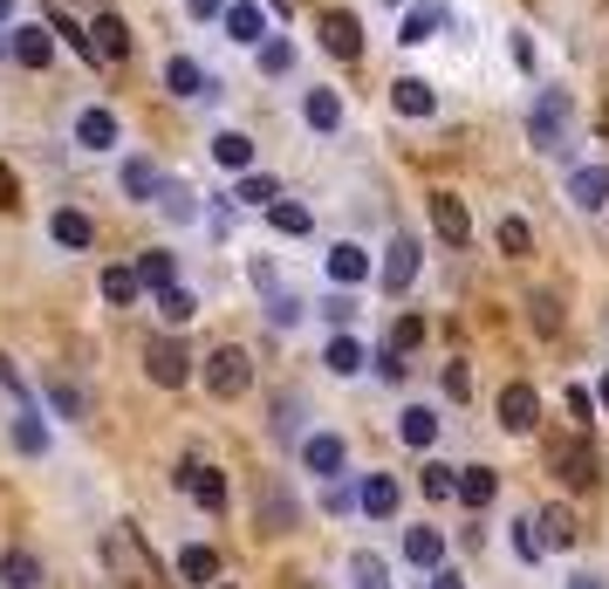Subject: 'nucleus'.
<instances>
[{
  "label": "nucleus",
  "mask_w": 609,
  "mask_h": 589,
  "mask_svg": "<svg viewBox=\"0 0 609 589\" xmlns=\"http://www.w3.org/2000/svg\"><path fill=\"white\" fill-rule=\"evenodd\" d=\"M514 556H520V562H541V556H548V541H541L535 515H527V521H514Z\"/></svg>",
  "instance_id": "obj_42"
},
{
  "label": "nucleus",
  "mask_w": 609,
  "mask_h": 589,
  "mask_svg": "<svg viewBox=\"0 0 609 589\" xmlns=\"http://www.w3.org/2000/svg\"><path fill=\"white\" fill-rule=\"evenodd\" d=\"M494 494H500V480L486 466H459V500L466 507H494Z\"/></svg>",
  "instance_id": "obj_26"
},
{
  "label": "nucleus",
  "mask_w": 609,
  "mask_h": 589,
  "mask_svg": "<svg viewBox=\"0 0 609 589\" xmlns=\"http://www.w3.org/2000/svg\"><path fill=\"white\" fill-rule=\"evenodd\" d=\"M404 562H418L425 576L445 562V535L438 528H404Z\"/></svg>",
  "instance_id": "obj_19"
},
{
  "label": "nucleus",
  "mask_w": 609,
  "mask_h": 589,
  "mask_svg": "<svg viewBox=\"0 0 609 589\" xmlns=\"http://www.w3.org/2000/svg\"><path fill=\"white\" fill-rule=\"evenodd\" d=\"M75 144H83V151H110V144H116V116L90 103L83 116H75Z\"/></svg>",
  "instance_id": "obj_21"
},
{
  "label": "nucleus",
  "mask_w": 609,
  "mask_h": 589,
  "mask_svg": "<svg viewBox=\"0 0 609 589\" xmlns=\"http://www.w3.org/2000/svg\"><path fill=\"white\" fill-rule=\"evenodd\" d=\"M158 206H165V220H199V206H192L185 185H165V192H158Z\"/></svg>",
  "instance_id": "obj_45"
},
{
  "label": "nucleus",
  "mask_w": 609,
  "mask_h": 589,
  "mask_svg": "<svg viewBox=\"0 0 609 589\" xmlns=\"http://www.w3.org/2000/svg\"><path fill=\"white\" fill-rule=\"evenodd\" d=\"M432 226H438L445 247H466V241H473V220H466V200H459V192H432Z\"/></svg>",
  "instance_id": "obj_4"
},
{
  "label": "nucleus",
  "mask_w": 609,
  "mask_h": 589,
  "mask_svg": "<svg viewBox=\"0 0 609 589\" xmlns=\"http://www.w3.org/2000/svg\"><path fill=\"white\" fill-rule=\"evenodd\" d=\"M261 69H267V75H288V69H295V49L274 34V42H261Z\"/></svg>",
  "instance_id": "obj_46"
},
{
  "label": "nucleus",
  "mask_w": 609,
  "mask_h": 589,
  "mask_svg": "<svg viewBox=\"0 0 609 589\" xmlns=\"http://www.w3.org/2000/svg\"><path fill=\"white\" fill-rule=\"evenodd\" d=\"M438 21H445V8H438V0H418V8L404 14V34H397V42H404V49L432 42V34H438Z\"/></svg>",
  "instance_id": "obj_24"
},
{
  "label": "nucleus",
  "mask_w": 609,
  "mask_h": 589,
  "mask_svg": "<svg viewBox=\"0 0 609 589\" xmlns=\"http://www.w3.org/2000/svg\"><path fill=\"white\" fill-rule=\"evenodd\" d=\"M418 487H425V500H453V494H459V466H445V459H432L425 474H418Z\"/></svg>",
  "instance_id": "obj_36"
},
{
  "label": "nucleus",
  "mask_w": 609,
  "mask_h": 589,
  "mask_svg": "<svg viewBox=\"0 0 609 589\" xmlns=\"http://www.w3.org/2000/svg\"><path fill=\"white\" fill-rule=\"evenodd\" d=\"M390 103H397V116H438V90L418 83V75H397V83H390Z\"/></svg>",
  "instance_id": "obj_14"
},
{
  "label": "nucleus",
  "mask_w": 609,
  "mask_h": 589,
  "mask_svg": "<svg viewBox=\"0 0 609 589\" xmlns=\"http://www.w3.org/2000/svg\"><path fill=\"white\" fill-rule=\"evenodd\" d=\"M90 49H97L103 62H124V55H131V28L116 21V14H97V21H90Z\"/></svg>",
  "instance_id": "obj_15"
},
{
  "label": "nucleus",
  "mask_w": 609,
  "mask_h": 589,
  "mask_svg": "<svg viewBox=\"0 0 609 589\" xmlns=\"http://www.w3.org/2000/svg\"><path fill=\"white\" fill-rule=\"evenodd\" d=\"M14 446L21 453H49V425H42V412H34V405L14 418Z\"/></svg>",
  "instance_id": "obj_40"
},
{
  "label": "nucleus",
  "mask_w": 609,
  "mask_h": 589,
  "mask_svg": "<svg viewBox=\"0 0 609 589\" xmlns=\"http://www.w3.org/2000/svg\"><path fill=\"white\" fill-rule=\"evenodd\" d=\"M49 233H55V247H69V254L97 247V220H90V213H75V206H62V213L49 220Z\"/></svg>",
  "instance_id": "obj_13"
},
{
  "label": "nucleus",
  "mask_w": 609,
  "mask_h": 589,
  "mask_svg": "<svg viewBox=\"0 0 609 589\" xmlns=\"http://www.w3.org/2000/svg\"><path fill=\"white\" fill-rule=\"evenodd\" d=\"M363 274H371V254H363L356 241H343V247H329V282H343V288H356Z\"/></svg>",
  "instance_id": "obj_23"
},
{
  "label": "nucleus",
  "mask_w": 609,
  "mask_h": 589,
  "mask_svg": "<svg viewBox=\"0 0 609 589\" xmlns=\"http://www.w3.org/2000/svg\"><path fill=\"white\" fill-rule=\"evenodd\" d=\"M179 487H185L199 507H206V515H220V507H226V480H220V466H199V459H185V466H179Z\"/></svg>",
  "instance_id": "obj_6"
},
{
  "label": "nucleus",
  "mask_w": 609,
  "mask_h": 589,
  "mask_svg": "<svg viewBox=\"0 0 609 589\" xmlns=\"http://www.w3.org/2000/svg\"><path fill=\"white\" fill-rule=\"evenodd\" d=\"M397 439L412 446V453H425V446L438 439V412H432V405H404V412H397Z\"/></svg>",
  "instance_id": "obj_16"
},
{
  "label": "nucleus",
  "mask_w": 609,
  "mask_h": 589,
  "mask_svg": "<svg viewBox=\"0 0 609 589\" xmlns=\"http://www.w3.org/2000/svg\"><path fill=\"white\" fill-rule=\"evenodd\" d=\"M445 398H453V405H466V398H473V377H466V364H445Z\"/></svg>",
  "instance_id": "obj_49"
},
{
  "label": "nucleus",
  "mask_w": 609,
  "mask_h": 589,
  "mask_svg": "<svg viewBox=\"0 0 609 589\" xmlns=\"http://www.w3.org/2000/svg\"><path fill=\"white\" fill-rule=\"evenodd\" d=\"M233 200H240V206H274V200H281V185H274L267 172H247V179H240V192H233Z\"/></svg>",
  "instance_id": "obj_41"
},
{
  "label": "nucleus",
  "mask_w": 609,
  "mask_h": 589,
  "mask_svg": "<svg viewBox=\"0 0 609 589\" xmlns=\"http://www.w3.org/2000/svg\"><path fill=\"white\" fill-rule=\"evenodd\" d=\"M548 459H555V474L576 487V494H582V487H596V474H602V466H596V446H589V431H582V439H561Z\"/></svg>",
  "instance_id": "obj_3"
},
{
  "label": "nucleus",
  "mask_w": 609,
  "mask_h": 589,
  "mask_svg": "<svg viewBox=\"0 0 609 589\" xmlns=\"http://www.w3.org/2000/svg\"><path fill=\"white\" fill-rule=\"evenodd\" d=\"M568 412H576V425L582 431H596V398H589V390L576 384V390H568Z\"/></svg>",
  "instance_id": "obj_50"
},
{
  "label": "nucleus",
  "mask_w": 609,
  "mask_h": 589,
  "mask_svg": "<svg viewBox=\"0 0 609 589\" xmlns=\"http://www.w3.org/2000/svg\"><path fill=\"white\" fill-rule=\"evenodd\" d=\"M158 316H165L172 329H179V323H192V316H199V295H192V288H179V282H172V288H158Z\"/></svg>",
  "instance_id": "obj_32"
},
{
  "label": "nucleus",
  "mask_w": 609,
  "mask_h": 589,
  "mask_svg": "<svg viewBox=\"0 0 609 589\" xmlns=\"http://www.w3.org/2000/svg\"><path fill=\"white\" fill-rule=\"evenodd\" d=\"M527 308H535V329H561V308H555V295H535Z\"/></svg>",
  "instance_id": "obj_51"
},
{
  "label": "nucleus",
  "mask_w": 609,
  "mask_h": 589,
  "mask_svg": "<svg viewBox=\"0 0 609 589\" xmlns=\"http://www.w3.org/2000/svg\"><path fill=\"white\" fill-rule=\"evenodd\" d=\"M535 528H541V541L548 548H576V515H568V507H548V515H535Z\"/></svg>",
  "instance_id": "obj_29"
},
{
  "label": "nucleus",
  "mask_w": 609,
  "mask_h": 589,
  "mask_svg": "<svg viewBox=\"0 0 609 589\" xmlns=\"http://www.w3.org/2000/svg\"><path fill=\"white\" fill-rule=\"evenodd\" d=\"M124 192H131V200H158V192H165V179H158L151 159H124Z\"/></svg>",
  "instance_id": "obj_30"
},
{
  "label": "nucleus",
  "mask_w": 609,
  "mask_h": 589,
  "mask_svg": "<svg viewBox=\"0 0 609 589\" xmlns=\"http://www.w3.org/2000/svg\"><path fill=\"white\" fill-rule=\"evenodd\" d=\"M8 8H14V0H0V21H8Z\"/></svg>",
  "instance_id": "obj_58"
},
{
  "label": "nucleus",
  "mask_w": 609,
  "mask_h": 589,
  "mask_svg": "<svg viewBox=\"0 0 609 589\" xmlns=\"http://www.w3.org/2000/svg\"><path fill=\"white\" fill-rule=\"evenodd\" d=\"M349 582L356 589H390V562L371 556V548H356V556H349Z\"/></svg>",
  "instance_id": "obj_28"
},
{
  "label": "nucleus",
  "mask_w": 609,
  "mask_h": 589,
  "mask_svg": "<svg viewBox=\"0 0 609 589\" xmlns=\"http://www.w3.org/2000/svg\"><path fill=\"white\" fill-rule=\"evenodd\" d=\"M500 425H507V431H535V425H541L535 384H507V390H500Z\"/></svg>",
  "instance_id": "obj_10"
},
{
  "label": "nucleus",
  "mask_w": 609,
  "mask_h": 589,
  "mask_svg": "<svg viewBox=\"0 0 609 589\" xmlns=\"http://www.w3.org/2000/svg\"><path fill=\"white\" fill-rule=\"evenodd\" d=\"M322 49H329L336 62H356V55H363V28H356V14H343V8L322 14Z\"/></svg>",
  "instance_id": "obj_8"
},
{
  "label": "nucleus",
  "mask_w": 609,
  "mask_h": 589,
  "mask_svg": "<svg viewBox=\"0 0 609 589\" xmlns=\"http://www.w3.org/2000/svg\"><path fill=\"white\" fill-rule=\"evenodd\" d=\"M8 206H21V179L0 165V213H8Z\"/></svg>",
  "instance_id": "obj_54"
},
{
  "label": "nucleus",
  "mask_w": 609,
  "mask_h": 589,
  "mask_svg": "<svg viewBox=\"0 0 609 589\" xmlns=\"http://www.w3.org/2000/svg\"><path fill=\"white\" fill-rule=\"evenodd\" d=\"M596 398H602V412H609V370H602V384H596Z\"/></svg>",
  "instance_id": "obj_57"
},
{
  "label": "nucleus",
  "mask_w": 609,
  "mask_h": 589,
  "mask_svg": "<svg viewBox=\"0 0 609 589\" xmlns=\"http://www.w3.org/2000/svg\"><path fill=\"white\" fill-rule=\"evenodd\" d=\"M302 116L315 131H336L343 124V103H336V90H308V103H302Z\"/></svg>",
  "instance_id": "obj_34"
},
{
  "label": "nucleus",
  "mask_w": 609,
  "mask_h": 589,
  "mask_svg": "<svg viewBox=\"0 0 609 589\" xmlns=\"http://www.w3.org/2000/svg\"><path fill=\"white\" fill-rule=\"evenodd\" d=\"M343 439H336V431H308V439H302V466H308V474L315 480H343Z\"/></svg>",
  "instance_id": "obj_5"
},
{
  "label": "nucleus",
  "mask_w": 609,
  "mask_h": 589,
  "mask_svg": "<svg viewBox=\"0 0 609 589\" xmlns=\"http://www.w3.org/2000/svg\"><path fill=\"white\" fill-rule=\"evenodd\" d=\"M527 138L535 151H568V90H541L527 110Z\"/></svg>",
  "instance_id": "obj_1"
},
{
  "label": "nucleus",
  "mask_w": 609,
  "mask_h": 589,
  "mask_svg": "<svg viewBox=\"0 0 609 589\" xmlns=\"http://www.w3.org/2000/svg\"><path fill=\"white\" fill-rule=\"evenodd\" d=\"M322 364H329V377H356V370H363V343H356V336H329Z\"/></svg>",
  "instance_id": "obj_27"
},
{
  "label": "nucleus",
  "mask_w": 609,
  "mask_h": 589,
  "mask_svg": "<svg viewBox=\"0 0 609 589\" xmlns=\"http://www.w3.org/2000/svg\"><path fill=\"white\" fill-rule=\"evenodd\" d=\"M226 8H220V0H192V21H220Z\"/></svg>",
  "instance_id": "obj_55"
},
{
  "label": "nucleus",
  "mask_w": 609,
  "mask_h": 589,
  "mask_svg": "<svg viewBox=\"0 0 609 589\" xmlns=\"http://www.w3.org/2000/svg\"><path fill=\"white\" fill-rule=\"evenodd\" d=\"M172 274H179V261H172L165 247H151V254L138 261V282H144V288H172Z\"/></svg>",
  "instance_id": "obj_38"
},
{
  "label": "nucleus",
  "mask_w": 609,
  "mask_h": 589,
  "mask_svg": "<svg viewBox=\"0 0 609 589\" xmlns=\"http://www.w3.org/2000/svg\"><path fill=\"white\" fill-rule=\"evenodd\" d=\"M213 159H220L226 172H247V165H254V138H240V131H220V138H213Z\"/></svg>",
  "instance_id": "obj_31"
},
{
  "label": "nucleus",
  "mask_w": 609,
  "mask_h": 589,
  "mask_svg": "<svg viewBox=\"0 0 609 589\" xmlns=\"http://www.w3.org/2000/svg\"><path fill=\"white\" fill-rule=\"evenodd\" d=\"M254 384V357H247V349H213V357H206V390H213V398H240V390H247Z\"/></svg>",
  "instance_id": "obj_2"
},
{
  "label": "nucleus",
  "mask_w": 609,
  "mask_h": 589,
  "mask_svg": "<svg viewBox=\"0 0 609 589\" xmlns=\"http://www.w3.org/2000/svg\"><path fill=\"white\" fill-rule=\"evenodd\" d=\"M568 589H602V576H568Z\"/></svg>",
  "instance_id": "obj_56"
},
{
  "label": "nucleus",
  "mask_w": 609,
  "mask_h": 589,
  "mask_svg": "<svg viewBox=\"0 0 609 589\" xmlns=\"http://www.w3.org/2000/svg\"><path fill=\"white\" fill-rule=\"evenodd\" d=\"M226 34H233V42H247V49H261L267 42V14L254 8V0H240V8H226Z\"/></svg>",
  "instance_id": "obj_22"
},
{
  "label": "nucleus",
  "mask_w": 609,
  "mask_h": 589,
  "mask_svg": "<svg viewBox=\"0 0 609 589\" xmlns=\"http://www.w3.org/2000/svg\"><path fill=\"white\" fill-rule=\"evenodd\" d=\"M42 390H49V405H55L62 418H83V412H90V405H83V390H75V384H62V377H49Z\"/></svg>",
  "instance_id": "obj_43"
},
{
  "label": "nucleus",
  "mask_w": 609,
  "mask_h": 589,
  "mask_svg": "<svg viewBox=\"0 0 609 589\" xmlns=\"http://www.w3.org/2000/svg\"><path fill=\"white\" fill-rule=\"evenodd\" d=\"M267 220H274V233H295V241L315 226V213H308V206H295V200H274V206H267Z\"/></svg>",
  "instance_id": "obj_37"
},
{
  "label": "nucleus",
  "mask_w": 609,
  "mask_h": 589,
  "mask_svg": "<svg viewBox=\"0 0 609 589\" xmlns=\"http://www.w3.org/2000/svg\"><path fill=\"white\" fill-rule=\"evenodd\" d=\"M49 55H55V28H42V21L14 28V62L21 69H49Z\"/></svg>",
  "instance_id": "obj_12"
},
{
  "label": "nucleus",
  "mask_w": 609,
  "mask_h": 589,
  "mask_svg": "<svg viewBox=\"0 0 609 589\" xmlns=\"http://www.w3.org/2000/svg\"><path fill=\"white\" fill-rule=\"evenodd\" d=\"M138 267H103V302H116V308H124V302H138Z\"/></svg>",
  "instance_id": "obj_39"
},
{
  "label": "nucleus",
  "mask_w": 609,
  "mask_h": 589,
  "mask_svg": "<svg viewBox=\"0 0 609 589\" xmlns=\"http://www.w3.org/2000/svg\"><path fill=\"white\" fill-rule=\"evenodd\" d=\"M377 377H384V384H397V377H404V349H397V343H390V349H377Z\"/></svg>",
  "instance_id": "obj_52"
},
{
  "label": "nucleus",
  "mask_w": 609,
  "mask_h": 589,
  "mask_svg": "<svg viewBox=\"0 0 609 589\" xmlns=\"http://www.w3.org/2000/svg\"><path fill=\"white\" fill-rule=\"evenodd\" d=\"M412 282H418V241H412V233H397L390 254H384V295H404Z\"/></svg>",
  "instance_id": "obj_9"
},
{
  "label": "nucleus",
  "mask_w": 609,
  "mask_h": 589,
  "mask_svg": "<svg viewBox=\"0 0 609 589\" xmlns=\"http://www.w3.org/2000/svg\"><path fill=\"white\" fill-rule=\"evenodd\" d=\"M356 507H363L371 521H390V515H397V480H390V474H371V480L356 487Z\"/></svg>",
  "instance_id": "obj_17"
},
{
  "label": "nucleus",
  "mask_w": 609,
  "mask_h": 589,
  "mask_svg": "<svg viewBox=\"0 0 609 589\" xmlns=\"http://www.w3.org/2000/svg\"><path fill=\"white\" fill-rule=\"evenodd\" d=\"M0 582L8 589H42V562H34L28 548H8V556H0Z\"/></svg>",
  "instance_id": "obj_25"
},
{
  "label": "nucleus",
  "mask_w": 609,
  "mask_h": 589,
  "mask_svg": "<svg viewBox=\"0 0 609 589\" xmlns=\"http://www.w3.org/2000/svg\"><path fill=\"white\" fill-rule=\"evenodd\" d=\"M384 8H397V0H384Z\"/></svg>",
  "instance_id": "obj_59"
},
{
  "label": "nucleus",
  "mask_w": 609,
  "mask_h": 589,
  "mask_svg": "<svg viewBox=\"0 0 609 589\" xmlns=\"http://www.w3.org/2000/svg\"><path fill=\"white\" fill-rule=\"evenodd\" d=\"M274 439L281 446H302V398L288 390V398H274Z\"/></svg>",
  "instance_id": "obj_33"
},
{
  "label": "nucleus",
  "mask_w": 609,
  "mask_h": 589,
  "mask_svg": "<svg viewBox=\"0 0 609 589\" xmlns=\"http://www.w3.org/2000/svg\"><path fill=\"white\" fill-rule=\"evenodd\" d=\"M165 90H172V97H213L206 69H199L192 55H172V62H165Z\"/></svg>",
  "instance_id": "obj_20"
},
{
  "label": "nucleus",
  "mask_w": 609,
  "mask_h": 589,
  "mask_svg": "<svg viewBox=\"0 0 609 589\" xmlns=\"http://www.w3.org/2000/svg\"><path fill=\"white\" fill-rule=\"evenodd\" d=\"M261 521H267V528H295V494L267 480V494H261Z\"/></svg>",
  "instance_id": "obj_35"
},
{
  "label": "nucleus",
  "mask_w": 609,
  "mask_h": 589,
  "mask_svg": "<svg viewBox=\"0 0 609 589\" xmlns=\"http://www.w3.org/2000/svg\"><path fill=\"white\" fill-rule=\"evenodd\" d=\"M295 316H302V302H295V295H281V288H274V295H267V323H274V329H288V323H295Z\"/></svg>",
  "instance_id": "obj_47"
},
{
  "label": "nucleus",
  "mask_w": 609,
  "mask_h": 589,
  "mask_svg": "<svg viewBox=\"0 0 609 589\" xmlns=\"http://www.w3.org/2000/svg\"><path fill=\"white\" fill-rule=\"evenodd\" d=\"M322 316H329V323H336V329H343V323H349V316H356V302H349V295H329V302H322Z\"/></svg>",
  "instance_id": "obj_53"
},
{
  "label": "nucleus",
  "mask_w": 609,
  "mask_h": 589,
  "mask_svg": "<svg viewBox=\"0 0 609 589\" xmlns=\"http://www.w3.org/2000/svg\"><path fill=\"white\" fill-rule=\"evenodd\" d=\"M390 343H397V349H418V343H425V316H397Z\"/></svg>",
  "instance_id": "obj_48"
},
{
  "label": "nucleus",
  "mask_w": 609,
  "mask_h": 589,
  "mask_svg": "<svg viewBox=\"0 0 609 589\" xmlns=\"http://www.w3.org/2000/svg\"><path fill=\"white\" fill-rule=\"evenodd\" d=\"M144 370H151V384H165V390H179L185 377H192V357H185V349L165 336V343H151L144 349Z\"/></svg>",
  "instance_id": "obj_7"
},
{
  "label": "nucleus",
  "mask_w": 609,
  "mask_h": 589,
  "mask_svg": "<svg viewBox=\"0 0 609 589\" xmlns=\"http://www.w3.org/2000/svg\"><path fill=\"white\" fill-rule=\"evenodd\" d=\"M179 576H185L192 589H213V576H220V556H213L206 541H185V548H179Z\"/></svg>",
  "instance_id": "obj_18"
},
{
  "label": "nucleus",
  "mask_w": 609,
  "mask_h": 589,
  "mask_svg": "<svg viewBox=\"0 0 609 589\" xmlns=\"http://www.w3.org/2000/svg\"><path fill=\"white\" fill-rule=\"evenodd\" d=\"M568 200H576L582 213H602L609 206V165H576L568 172Z\"/></svg>",
  "instance_id": "obj_11"
},
{
  "label": "nucleus",
  "mask_w": 609,
  "mask_h": 589,
  "mask_svg": "<svg viewBox=\"0 0 609 589\" xmlns=\"http://www.w3.org/2000/svg\"><path fill=\"white\" fill-rule=\"evenodd\" d=\"M500 247L520 261V254H535V233H527V220H500Z\"/></svg>",
  "instance_id": "obj_44"
}]
</instances>
